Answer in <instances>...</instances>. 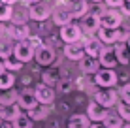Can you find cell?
Masks as SVG:
<instances>
[{"label":"cell","mask_w":130,"mask_h":128,"mask_svg":"<svg viewBox=\"0 0 130 128\" xmlns=\"http://www.w3.org/2000/svg\"><path fill=\"white\" fill-rule=\"evenodd\" d=\"M13 57H15L17 60H21L23 64L30 62V60L34 59V47H32V43H30L28 40L17 42L15 45H13Z\"/></svg>","instance_id":"1"},{"label":"cell","mask_w":130,"mask_h":128,"mask_svg":"<svg viewBox=\"0 0 130 128\" xmlns=\"http://www.w3.org/2000/svg\"><path fill=\"white\" fill-rule=\"evenodd\" d=\"M94 83L102 89H109V87L117 85V74L113 72V68H104L98 70L94 74Z\"/></svg>","instance_id":"2"},{"label":"cell","mask_w":130,"mask_h":128,"mask_svg":"<svg viewBox=\"0 0 130 128\" xmlns=\"http://www.w3.org/2000/svg\"><path fill=\"white\" fill-rule=\"evenodd\" d=\"M94 100L98 104L102 105V107H113L115 104H117V100H119V94H117V90H113L109 87V89H102V90H98L96 94H94Z\"/></svg>","instance_id":"3"},{"label":"cell","mask_w":130,"mask_h":128,"mask_svg":"<svg viewBox=\"0 0 130 128\" xmlns=\"http://www.w3.org/2000/svg\"><path fill=\"white\" fill-rule=\"evenodd\" d=\"M51 6L45 2H36L32 6H28V17L34 21H45L49 15H51Z\"/></svg>","instance_id":"4"},{"label":"cell","mask_w":130,"mask_h":128,"mask_svg":"<svg viewBox=\"0 0 130 128\" xmlns=\"http://www.w3.org/2000/svg\"><path fill=\"white\" fill-rule=\"evenodd\" d=\"M17 105H19L23 111H30V109H34L36 105H38V100H36L34 90H30V89L21 90L19 96H17Z\"/></svg>","instance_id":"5"},{"label":"cell","mask_w":130,"mask_h":128,"mask_svg":"<svg viewBox=\"0 0 130 128\" xmlns=\"http://www.w3.org/2000/svg\"><path fill=\"white\" fill-rule=\"evenodd\" d=\"M34 59L40 66H49L55 60V51H53L51 47H47V45H38L34 49Z\"/></svg>","instance_id":"6"},{"label":"cell","mask_w":130,"mask_h":128,"mask_svg":"<svg viewBox=\"0 0 130 128\" xmlns=\"http://www.w3.org/2000/svg\"><path fill=\"white\" fill-rule=\"evenodd\" d=\"M34 94H36L38 104H43V105H51L53 100H55V90H53L49 85H43V83H40V85L34 89Z\"/></svg>","instance_id":"7"},{"label":"cell","mask_w":130,"mask_h":128,"mask_svg":"<svg viewBox=\"0 0 130 128\" xmlns=\"http://www.w3.org/2000/svg\"><path fill=\"white\" fill-rule=\"evenodd\" d=\"M51 15H53V21H55V25H60V26L72 23V19H74L72 8H68V6H59V8H55V10L51 11Z\"/></svg>","instance_id":"8"},{"label":"cell","mask_w":130,"mask_h":128,"mask_svg":"<svg viewBox=\"0 0 130 128\" xmlns=\"http://www.w3.org/2000/svg\"><path fill=\"white\" fill-rule=\"evenodd\" d=\"M98 17H100V26H106V28H119L121 21H123L121 13H117V11H106Z\"/></svg>","instance_id":"9"},{"label":"cell","mask_w":130,"mask_h":128,"mask_svg":"<svg viewBox=\"0 0 130 128\" xmlns=\"http://www.w3.org/2000/svg\"><path fill=\"white\" fill-rule=\"evenodd\" d=\"M106 113H107L106 107H102L96 100L87 105V117H89V121H92V122H102L104 117H106Z\"/></svg>","instance_id":"10"},{"label":"cell","mask_w":130,"mask_h":128,"mask_svg":"<svg viewBox=\"0 0 130 128\" xmlns=\"http://www.w3.org/2000/svg\"><path fill=\"white\" fill-rule=\"evenodd\" d=\"M60 38L64 40L66 43H74V42H77L79 38H81V30H79V26H75V25H64L62 26V30H60Z\"/></svg>","instance_id":"11"},{"label":"cell","mask_w":130,"mask_h":128,"mask_svg":"<svg viewBox=\"0 0 130 128\" xmlns=\"http://www.w3.org/2000/svg\"><path fill=\"white\" fill-rule=\"evenodd\" d=\"M8 34H10L11 40L23 42V40L28 38V26H26V23H13L10 28H8Z\"/></svg>","instance_id":"12"},{"label":"cell","mask_w":130,"mask_h":128,"mask_svg":"<svg viewBox=\"0 0 130 128\" xmlns=\"http://www.w3.org/2000/svg\"><path fill=\"white\" fill-rule=\"evenodd\" d=\"M64 55L68 57L70 60H81L83 57H85V47H83V43H77V42H74V43H66V47H64Z\"/></svg>","instance_id":"13"},{"label":"cell","mask_w":130,"mask_h":128,"mask_svg":"<svg viewBox=\"0 0 130 128\" xmlns=\"http://www.w3.org/2000/svg\"><path fill=\"white\" fill-rule=\"evenodd\" d=\"M79 68H81L83 74H96L98 70H100V62H98L96 57H83L81 60H79Z\"/></svg>","instance_id":"14"},{"label":"cell","mask_w":130,"mask_h":128,"mask_svg":"<svg viewBox=\"0 0 130 128\" xmlns=\"http://www.w3.org/2000/svg\"><path fill=\"white\" fill-rule=\"evenodd\" d=\"M21 113H23V109L19 107L17 104H11V105H0V119H4V121L11 122L15 117H19Z\"/></svg>","instance_id":"15"},{"label":"cell","mask_w":130,"mask_h":128,"mask_svg":"<svg viewBox=\"0 0 130 128\" xmlns=\"http://www.w3.org/2000/svg\"><path fill=\"white\" fill-rule=\"evenodd\" d=\"M98 62L104 66V68H113V66L117 64V57H115V51H113V49H109V47L102 49V53L98 55Z\"/></svg>","instance_id":"16"},{"label":"cell","mask_w":130,"mask_h":128,"mask_svg":"<svg viewBox=\"0 0 130 128\" xmlns=\"http://www.w3.org/2000/svg\"><path fill=\"white\" fill-rule=\"evenodd\" d=\"M81 26L87 32H96V30L100 28V17H98L96 13H87V15H83Z\"/></svg>","instance_id":"17"},{"label":"cell","mask_w":130,"mask_h":128,"mask_svg":"<svg viewBox=\"0 0 130 128\" xmlns=\"http://www.w3.org/2000/svg\"><path fill=\"white\" fill-rule=\"evenodd\" d=\"M98 40L102 43H107V45L117 43V28H106V26L98 28Z\"/></svg>","instance_id":"18"},{"label":"cell","mask_w":130,"mask_h":128,"mask_svg":"<svg viewBox=\"0 0 130 128\" xmlns=\"http://www.w3.org/2000/svg\"><path fill=\"white\" fill-rule=\"evenodd\" d=\"M49 113H51V109H49V105H43V104H38L34 109H30V111H26V115H28L32 121H43V119L49 117Z\"/></svg>","instance_id":"19"},{"label":"cell","mask_w":130,"mask_h":128,"mask_svg":"<svg viewBox=\"0 0 130 128\" xmlns=\"http://www.w3.org/2000/svg\"><path fill=\"white\" fill-rule=\"evenodd\" d=\"M83 47H85V55H89V57H96L98 59V55L102 53V42L100 40H87L83 43Z\"/></svg>","instance_id":"20"},{"label":"cell","mask_w":130,"mask_h":128,"mask_svg":"<svg viewBox=\"0 0 130 128\" xmlns=\"http://www.w3.org/2000/svg\"><path fill=\"white\" fill-rule=\"evenodd\" d=\"M123 119L119 117V113H113V111H107L104 121H102V124L106 128H123Z\"/></svg>","instance_id":"21"},{"label":"cell","mask_w":130,"mask_h":128,"mask_svg":"<svg viewBox=\"0 0 130 128\" xmlns=\"http://www.w3.org/2000/svg\"><path fill=\"white\" fill-rule=\"evenodd\" d=\"M89 126H91V121L87 115L77 113V115H72L68 119V128H89Z\"/></svg>","instance_id":"22"},{"label":"cell","mask_w":130,"mask_h":128,"mask_svg":"<svg viewBox=\"0 0 130 128\" xmlns=\"http://www.w3.org/2000/svg\"><path fill=\"white\" fill-rule=\"evenodd\" d=\"M115 57H117V62L121 64H130V49L126 43H117V47H115Z\"/></svg>","instance_id":"23"},{"label":"cell","mask_w":130,"mask_h":128,"mask_svg":"<svg viewBox=\"0 0 130 128\" xmlns=\"http://www.w3.org/2000/svg\"><path fill=\"white\" fill-rule=\"evenodd\" d=\"M17 96L19 92L15 89H8V90H0V105H11V104H17Z\"/></svg>","instance_id":"24"},{"label":"cell","mask_w":130,"mask_h":128,"mask_svg":"<svg viewBox=\"0 0 130 128\" xmlns=\"http://www.w3.org/2000/svg\"><path fill=\"white\" fill-rule=\"evenodd\" d=\"M15 74L13 72H4V74H0V90H8V89H11L13 85H15Z\"/></svg>","instance_id":"25"},{"label":"cell","mask_w":130,"mask_h":128,"mask_svg":"<svg viewBox=\"0 0 130 128\" xmlns=\"http://www.w3.org/2000/svg\"><path fill=\"white\" fill-rule=\"evenodd\" d=\"M13 55V43H11V38H0V60L2 59H8V57Z\"/></svg>","instance_id":"26"},{"label":"cell","mask_w":130,"mask_h":128,"mask_svg":"<svg viewBox=\"0 0 130 128\" xmlns=\"http://www.w3.org/2000/svg\"><path fill=\"white\" fill-rule=\"evenodd\" d=\"M11 126L13 128H32L34 126V121L26 115V113H21L19 117H15L11 121Z\"/></svg>","instance_id":"27"},{"label":"cell","mask_w":130,"mask_h":128,"mask_svg":"<svg viewBox=\"0 0 130 128\" xmlns=\"http://www.w3.org/2000/svg\"><path fill=\"white\" fill-rule=\"evenodd\" d=\"M2 62H4V68H6V72H21V68H23V62L21 60H17L15 57H8V59H2Z\"/></svg>","instance_id":"28"},{"label":"cell","mask_w":130,"mask_h":128,"mask_svg":"<svg viewBox=\"0 0 130 128\" xmlns=\"http://www.w3.org/2000/svg\"><path fill=\"white\" fill-rule=\"evenodd\" d=\"M42 81H43V85H49V87L57 85V83L60 81V77H59V72H57V70H47V72H43V76H42Z\"/></svg>","instance_id":"29"},{"label":"cell","mask_w":130,"mask_h":128,"mask_svg":"<svg viewBox=\"0 0 130 128\" xmlns=\"http://www.w3.org/2000/svg\"><path fill=\"white\" fill-rule=\"evenodd\" d=\"M13 15V8L10 4H4L0 2V23H6V21H10Z\"/></svg>","instance_id":"30"},{"label":"cell","mask_w":130,"mask_h":128,"mask_svg":"<svg viewBox=\"0 0 130 128\" xmlns=\"http://www.w3.org/2000/svg\"><path fill=\"white\" fill-rule=\"evenodd\" d=\"M117 113L123 121H130V104L126 102H117Z\"/></svg>","instance_id":"31"},{"label":"cell","mask_w":130,"mask_h":128,"mask_svg":"<svg viewBox=\"0 0 130 128\" xmlns=\"http://www.w3.org/2000/svg\"><path fill=\"white\" fill-rule=\"evenodd\" d=\"M85 11H87V4L81 2V0H77L75 8H72V13H74V17H83Z\"/></svg>","instance_id":"32"},{"label":"cell","mask_w":130,"mask_h":128,"mask_svg":"<svg viewBox=\"0 0 130 128\" xmlns=\"http://www.w3.org/2000/svg\"><path fill=\"white\" fill-rule=\"evenodd\" d=\"M57 87H59V90H60V92H70V90H72V87H74V83H72L70 79H60V81L57 83Z\"/></svg>","instance_id":"33"},{"label":"cell","mask_w":130,"mask_h":128,"mask_svg":"<svg viewBox=\"0 0 130 128\" xmlns=\"http://www.w3.org/2000/svg\"><path fill=\"white\" fill-rule=\"evenodd\" d=\"M119 96H121V102H126V104H130V83H128V85H124L123 89H121Z\"/></svg>","instance_id":"34"},{"label":"cell","mask_w":130,"mask_h":128,"mask_svg":"<svg viewBox=\"0 0 130 128\" xmlns=\"http://www.w3.org/2000/svg\"><path fill=\"white\" fill-rule=\"evenodd\" d=\"M106 2H107V6H111V8H121L124 0H106Z\"/></svg>","instance_id":"35"},{"label":"cell","mask_w":130,"mask_h":128,"mask_svg":"<svg viewBox=\"0 0 130 128\" xmlns=\"http://www.w3.org/2000/svg\"><path fill=\"white\" fill-rule=\"evenodd\" d=\"M121 10H123L124 15H130V0H124L123 6H121Z\"/></svg>","instance_id":"36"},{"label":"cell","mask_w":130,"mask_h":128,"mask_svg":"<svg viewBox=\"0 0 130 128\" xmlns=\"http://www.w3.org/2000/svg\"><path fill=\"white\" fill-rule=\"evenodd\" d=\"M0 128H13V126H11V122H8V121H4V119H0Z\"/></svg>","instance_id":"37"},{"label":"cell","mask_w":130,"mask_h":128,"mask_svg":"<svg viewBox=\"0 0 130 128\" xmlns=\"http://www.w3.org/2000/svg\"><path fill=\"white\" fill-rule=\"evenodd\" d=\"M23 2L26 4V6H32V4H36V2H42V0H23Z\"/></svg>","instance_id":"38"},{"label":"cell","mask_w":130,"mask_h":128,"mask_svg":"<svg viewBox=\"0 0 130 128\" xmlns=\"http://www.w3.org/2000/svg\"><path fill=\"white\" fill-rule=\"evenodd\" d=\"M0 2H4V4H10V6H13V4H17L19 0H0Z\"/></svg>","instance_id":"39"},{"label":"cell","mask_w":130,"mask_h":128,"mask_svg":"<svg viewBox=\"0 0 130 128\" xmlns=\"http://www.w3.org/2000/svg\"><path fill=\"white\" fill-rule=\"evenodd\" d=\"M89 128H106L104 124H102V122H94V124H91Z\"/></svg>","instance_id":"40"},{"label":"cell","mask_w":130,"mask_h":128,"mask_svg":"<svg viewBox=\"0 0 130 128\" xmlns=\"http://www.w3.org/2000/svg\"><path fill=\"white\" fill-rule=\"evenodd\" d=\"M4 72H6V68H4V62L0 60V74H4Z\"/></svg>","instance_id":"41"},{"label":"cell","mask_w":130,"mask_h":128,"mask_svg":"<svg viewBox=\"0 0 130 128\" xmlns=\"http://www.w3.org/2000/svg\"><path fill=\"white\" fill-rule=\"evenodd\" d=\"M123 128H130V124H123Z\"/></svg>","instance_id":"42"},{"label":"cell","mask_w":130,"mask_h":128,"mask_svg":"<svg viewBox=\"0 0 130 128\" xmlns=\"http://www.w3.org/2000/svg\"><path fill=\"white\" fill-rule=\"evenodd\" d=\"M126 45H128V49H130V38H128V43H126Z\"/></svg>","instance_id":"43"},{"label":"cell","mask_w":130,"mask_h":128,"mask_svg":"<svg viewBox=\"0 0 130 128\" xmlns=\"http://www.w3.org/2000/svg\"><path fill=\"white\" fill-rule=\"evenodd\" d=\"M92 2H102V0H92Z\"/></svg>","instance_id":"44"},{"label":"cell","mask_w":130,"mask_h":128,"mask_svg":"<svg viewBox=\"0 0 130 128\" xmlns=\"http://www.w3.org/2000/svg\"><path fill=\"white\" fill-rule=\"evenodd\" d=\"M74 2H77V0H74Z\"/></svg>","instance_id":"45"}]
</instances>
